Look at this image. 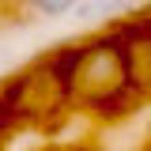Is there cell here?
I'll use <instances>...</instances> for the list:
<instances>
[{
	"label": "cell",
	"instance_id": "6da1fadb",
	"mask_svg": "<svg viewBox=\"0 0 151 151\" xmlns=\"http://www.w3.org/2000/svg\"><path fill=\"white\" fill-rule=\"evenodd\" d=\"M64 76L72 83V94H79L83 102H113L132 79L129 76V53H125L121 42L98 38V42L72 53V68Z\"/></svg>",
	"mask_w": 151,
	"mask_h": 151
},
{
	"label": "cell",
	"instance_id": "7a4b0ae2",
	"mask_svg": "<svg viewBox=\"0 0 151 151\" xmlns=\"http://www.w3.org/2000/svg\"><path fill=\"white\" fill-rule=\"evenodd\" d=\"M129 8H136V0H79L76 4V19L98 23V19H110V15H125Z\"/></svg>",
	"mask_w": 151,
	"mask_h": 151
},
{
	"label": "cell",
	"instance_id": "3957f363",
	"mask_svg": "<svg viewBox=\"0 0 151 151\" xmlns=\"http://www.w3.org/2000/svg\"><path fill=\"white\" fill-rule=\"evenodd\" d=\"M76 4L79 0H23V8L34 12L38 19H64L76 12Z\"/></svg>",
	"mask_w": 151,
	"mask_h": 151
}]
</instances>
